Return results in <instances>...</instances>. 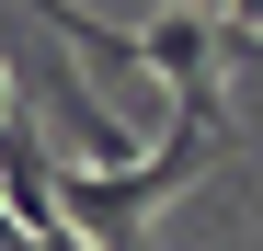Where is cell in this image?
Segmentation results:
<instances>
[{
    "label": "cell",
    "mask_w": 263,
    "mask_h": 251,
    "mask_svg": "<svg viewBox=\"0 0 263 251\" xmlns=\"http://www.w3.org/2000/svg\"><path fill=\"white\" fill-rule=\"evenodd\" d=\"M138 69L172 80V114L229 126V92H217V23H206V12H160V23H138Z\"/></svg>",
    "instance_id": "obj_1"
},
{
    "label": "cell",
    "mask_w": 263,
    "mask_h": 251,
    "mask_svg": "<svg viewBox=\"0 0 263 251\" xmlns=\"http://www.w3.org/2000/svg\"><path fill=\"white\" fill-rule=\"evenodd\" d=\"M252 34H263V23H252Z\"/></svg>",
    "instance_id": "obj_2"
}]
</instances>
